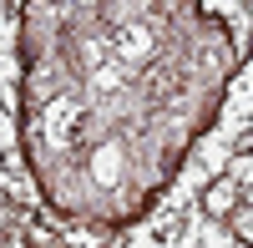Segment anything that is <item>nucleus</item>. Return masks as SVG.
Returning a JSON list of instances; mask_svg holds the SVG:
<instances>
[{
    "instance_id": "nucleus-2",
    "label": "nucleus",
    "mask_w": 253,
    "mask_h": 248,
    "mask_svg": "<svg viewBox=\"0 0 253 248\" xmlns=\"http://www.w3.org/2000/svg\"><path fill=\"white\" fill-rule=\"evenodd\" d=\"M91 177L101 182V188H112V182L122 177V147H117V142L96 147V157H91Z\"/></svg>"
},
{
    "instance_id": "nucleus-5",
    "label": "nucleus",
    "mask_w": 253,
    "mask_h": 248,
    "mask_svg": "<svg viewBox=\"0 0 253 248\" xmlns=\"http://www.w3.org/2000/svg\"><path fill=\"white\" fill-rule=\"evenodd\" d=\"M101 56H107V46H101V41H86V46H81V61H86V71H96V66H101Z\"/></svg>"
},
{
    "instance_id": "nucleus-3",
    "label": "nucleus",
    "mask_w": 253,
    "mask_h": 248,
    "mask_svg": "<svg viewBox=\"0 0 253 248\" xmlns=\"http://www.w3.org/2000/svg\"><path fill=\"white\" fill-rule=\"evenodd\" d=\"M76 127H81V107H76V101H56V107H51V137L66 142Z\"/></svg>"
},
{
    "instance_id": "nucleus-4",
    "label": "nucleus",
    "mask_w": 253,
    "mask_h": 248,
    "mask_svg": "<svg viewBox=\"0 0 253 248\" xmlns=\"http://www.w3.org/2000/svg\"><path fill=\"white\" fill-rule=\"evenodd\" d=\"M91 81H96L101 91H117L122 81H126V71H122V66H96V71H91Z\"/></svg>"
},
{
    "instance_id": "nucleus-1",
    "label": "nucleus",
    "mask_w": 253,
    "mask_h": 248,
    "mask_svg": "<svg viewBox=\"0 0 253 248\" xmlns=\"http://www.w3.org/2000/svg\"><path fill=\"white\" fill-rule=\"evenodd\" d=\"M112 51L122 56V66H137V61H147V56H152V36H147L142 26H117Z\"/></svg>"
}]
</instances>
